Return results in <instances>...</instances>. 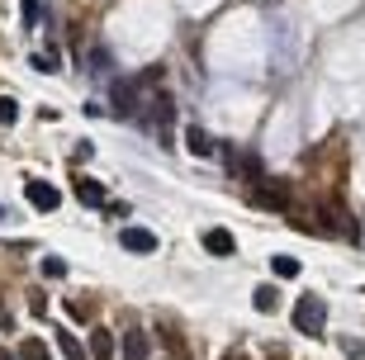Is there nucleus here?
Segmentation results:
<instances>
[{"label":"nucleus","instance_id":"obj_1","mask_svg":"<svg viewBox=\"0 0 365 360\" xmlns=\"http://www.w3.org/2000/svg\"><path fill=\"white\" fill-rule=\"evenodd\" d=\"M294 327L304 336H323V299L318 294H299V304H294Z\"/></svg>","mask_w":365,"mask_h":360},{"label":"nucleus","instance_id":"obj_2","mask_svg":"<svg viewBox=\"0 0 365 360\" xmlns=\"http://www.w3.org/2000/svg\"><path fill=\"white\" fill-rule=\"evenodd\" d=\"M257 209H271V214H284L289 209V180H257Z\"/></svg>","mask_w":365,"mask_h":360},{"label":"nucleus","instance_id":"obj_3","mask_svg":"<svg viewBox=\"0 0 365 360\" xmlns=\"http://www.w3.org/2000/svg\"><path fill=\"white\" fill-rule=\"evenodd\" d=\"M119 242H123V252H133V256H152L157 252V232H152V227H123Z\"/></svg>","mask_w":365,"mask_h":360},{"label":"nucleus","instance_id":"obj_4","mask_svg":"<svg viewBox=\"0 0 365 360\" xmlns=\"http://www.w3.org/2000/svg\"><path fill=\"white\" fill-rule=\"evenodd\" d=\"M148 356H152L148 332H143V327H128V332H123V351H119V360H148Z\"/></svg>","mask_w":365,"mask_h":360},{"label":"nucleus","instance_id":"obj_5","mask_svg":"<svg viewBox=\"0 0 365 360\" xmlns=\"http://www.w3.org/2000/svg\"><path fill=\"white\" fill-rule=\"evenodd\" d=\"M29 204H34L38 214H53L57 204H62V195H57L48 180H29Z\"/></svg>","mask_w":365,"mask_h":360},{"label":"nucleus","instance_id":"obj_6","mask_svg":"<svg viewBox=\"0 0 365 360\" xmlns=\"http://www.w3.org/2000/svg\"><path fill=\"white\" fill-rule=\"evenodd\" d=\"M204 252H209V256H232V252H237V242H232L228 227H209V232H204Z\"/></svg>","mask_w":365,"mask_h":360},{"label":"nucleus","instance_id":"obj_7","mask_svg":"<svg viewBox=\"0 0 365 360\" xmlns=\"http://www.w3.org/2000/svg\"><path fill=\"white\" fill-rule=\"evenodd\" d=\"M185 147L195 152V157H214V152H218V143L204 133L200 123H185Z\"/></svg>","mask_w":365,"mask_h":360},{"label":"nucleus","instance_id":"obj_8","mask_svg":"<svg viewBox=\"0 0 365 360\" xmlns=\"http://www.w3.org/2000/svg\"><path fill=\"white\" fill-rule=\"evenodd\" d=\"M327 223H332V227H341L351 247H361V242H365V237H361V227L351 223V214H346V209H327Z\"/></svg>","mask_w":365,"mask_h":360},{"label":"nucleus","instance_id":"obj_9","mask_svg":"<svg viewBox=\"0 0 365 360\" xmlns=\"http://www.w3.org/2000/svg\"><path fill=\"white\" fill-rule=\"evenodd\" d=\"M76 195H81L91 209H100V204H105V185H100V180H91V175H81V180H76Z\"/></svg>","mask_w":365,"mask_h":360},{"label":"nucleus","instance_id":"obj_10","mask_svg":"<svg viewBox=\"0 0 365 360\" xmlns=\"http://www.w3.org/2000/svg\"><path fill=\"white\" fill-rule=\"evenodd\" d=\"M171 123H176V105H171V95H157V133H171Z\"/></svg>","mask_w":365,"mask_h":360},{"label":"nucleus","instance_id":"obj_11","mask_svg":"<svg viewBox=\"0 0 365 360\" xmlns=\"http://www.w3.org/2000/svg\"><path fill=\"white\" fill-rule=\"evenodd\" d=\"M91 360H114V336H109L105 327L91 336Z\"/></svg>","mask_w":365,"mask_h":360},{"label":"nucleus","instance_id":"obj_12","mask_svg":"<svg viewBox=\"0 0 365 360\" xmlns=\"http://www.w3.org/2000/svg\"><path fill=\"white\" fill-rule=\"evenodd\" d=\"M57 346H62V360H91V351H86V346H81V341H76L71 332H62V336H57Z\"/></svg>","mask_w":365,"mask_h":360},{"label":"nucleus","instance_id":"obj_13","mask_svg":"<svg viewBox=\"0 0 365 360\" xmlns=\"http://www.w3.org/2000/svg\"><path fill=\"white\" fill-rule=\"evenodd\" d=\"M252 304H257L261 313H271V308H280V289H275V284H261V289L252 294Z\"/></svg>","mask_w":365,"mask_h":360},{"label":"nucleus","instance_id":"obj_14","mask_svg":"<svg viewBox=\"0 0 365 360\" xmlns=\"http://www.w3.org/2000/svg\"><path fill=\"white\" fill-rule=\"evenodd\" d=\"M271 270H275V275H280V280H294V275H304V270H299V261H294V256H271Z\"/></svg>","mask_w":365,"mask_h":360},{"label":"nucleus","instance_id":"obj_15","mask_svg":"<svg viewBox=\"0 0 365 360\" xmlns=\"http://www.w3.org/2000/svg\"><path fill=\"white\" fill-rule=\"evenodd\" d=\"M114 109H119V114H133V86H128V81L114 86Z\"/></svg>","mask_w":365,"mask_h":360},{"label":"nucleus","instance_id":"obj_16","mask_svg":"<svg viewBox=\"0 0 365 360\" xmlns=\"http://www.w3.org/2000/svg\"><path fill=\"white\" fill-rule=\"evenodd\" d=\"M19 360H53V356H48V346H43L38 336H29L24 346H19Z\"/></svg>","mask_w":365,"mask_h":360},{"label":"nucleus","instance_id":"obj_17","mask_svg":"<svg viewBox=\"0 0 365 360\" xmlns=\"http://www.w3.org/2000/svg\"><path fill=\"white\" fill-rule=\"evenodd\" d=\"M43 275H48V280H62V275H67V261H62V256H43Z\"/></svg>","mask_w":365,"mask_h":360},{"label":"nucleus","instance_id":"obj_18","mask_svg":"<svg viewBox=\"0 0 365 360\" xmlns=\"http://www.w3.org/2000/svg\"><path fill=\"white\" fill-rule=\"evenodd\" d=\"M19 119V105H14L10 95H0V123H14Z\"/></svg>","mask_w":365,"mask_h":360},{"label":"nucleus","instance_id":"obj_19","mask_svg":"<svg viewBox=\"0 0 365 360\" xmlns=\"http://www.w3.org/2000/svg\"><path fill=\"white\" fill-rule=\"evenodd\" d=\"M341 351H346L351 360H361L365 356V341H361V336H341Z\"/></svg>","mask_w":365,"mask_h":360},{"label":"nucleus","instance_id":"obj_20","mask_svg":"<svg viewBox=\"0 0 365 360\" xmlns=\"http://www.w3.org/2000/svg\"><path fill=\"white\" fill-rule=\"evenodd\" d=\"M38 19H43V10H38V0H24V24L34 29V24H38Z\"/></svg>","mask_w":365,"mask_h":360},{"label":"nucleus","instance_id":"obj_21","mask_svg":"<svg viewBox=\"0 0 365 360\" xmlns=\"http://www.w3.org/2000/svg\"><path fill=\"white\" fill-rule=\"evenodd\" d=\"M34 67H38V71H57V57L53 53H38V57H34Z\"/></svg>","mask_w":365,"mask_h":360},{"label":"nucleus","instance_id":"obj_22","mask_svg":"<svg viewBox=\"0 0 365 360\" xmlns=\"http://www.w3.org/2000/svg\"><path fill=\"white\" fill-rule=\"evenodd\" d=\"M266 360H284V351H280V346H271V356H266Z\"/></svg>","mask_w":365,"mask_h":360},{"label":"nucleus","instance_id":"obj_23","mask_svg":"<svg viewBox=\"0 0 365 360\" xmlns=\"http://www.w3.org/2000/svg\"><path fill=\"white\" fill-rule=\"evenodd\" d=\"M0 360H14V356H10V351H0Z\"/></svg>","mask_w":365,"mask_h":360},{"label":"nucleus","instance_id":"obj_24","mask_svg":"<svg viewBox=\"0 0 365 360\" xmlns=\"http://www.w3.org/2000/svg\"><path fill=\"white\" fill-rule=\"evenodd\" d=\"M5 218H10V214H5V209H0V223H5Z\"/></svg>","mask_w":365,"mask_h":360},{"label":"nucleus","instance_id":"obj_25","mask_svg":"<svg viewBox=\"0 0 365 360\" xmlns=\"http://www.w3.org/2000/svg\"><path fill=\"white\" fill-rule=\"evenodd\" d=\"M228 360H247V356H228Z\"/></svg>","mask_w":365,"mask_h":360}]
</instances>
